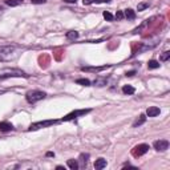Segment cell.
Here are the masks:
<instances>
[{
	"instance_id": "9",
	"label": "cell",
	"mask_w": 170,
	"mask_h": 170,
	"mask_svg": "<svg viewBox=\"0 0 170 170\" xmlns=\"http://www.w3.org/2000/svg\"><path fill=\"white\" fill-rule=\"evenodd\" d=\"M105 166H106V159H104V158L96 159V162H95V169L101 170V169H104Z\"/></svg>"
},
{
	"instance_id": "16",
	"label": "cell",
	"mask_w": 170,
	"mask_h": 170,
	"mask_svg": "<svg viewBox=\"0 0 170 170\" xmlns=\"http://www.w3.org/2000/svg\"><path fill=\"white\" fill-rule=\"evenodd\" d=\"M68 166L72 170H77L79 169V164H77V161H76V159H68Z\"/></svg>"
},
{
	"instance_id": "25",
	"label": "cell",
	"mask_w": 170,
	"mask_h": 170,
	"mask_svg": "<svg viewBox=\"0 0 170 170\" xmlns=\"http://www.w3.org/2000/svg\"><path fill=\"white\" fill-rule=\"evenodd\" d=\"M116 19H117V20H122V19H124V13H122L121 11H117V13H116Z\"/></svg>"
},
{
	"instance_id": "18",
	"label": "cell",
	"mask_w": 170,
	"mask_h": 170,
	"mask_svg": "<svg viewBox=\"0 0 170 170\" xmlns=\"http://www.w3.org/2000/svg\"><path fill=\"white\" fill-rule=\"evenodd\" d=\"M76 84L84 85V86H89V85H91V81H89L88 79H79V80H76Z\"/></svg>"
},
{
	"instance_id": "31",
	"label": "cell",
	"mask_w": 170,
	"mask_h": 170,
	"mask_svg": "<svg viewBox=\"0 0 170 170\" xmlns=\"http://www.w3.org/2000/svg\"><path fill=\"white\" fill-rule=\"evenodd\" d=\"M133 75H134V71H132V72H128V73H126V76H133Z\"/></svg>"
},
{
	"instance_id": "8",
	"label": "cell",
	"mask_w": 170,
	"mask_h": 170,
	"mask_svg": "<svg viewBox=\"0 0 170 170\" xmlns=\"http://www.w3.org/2000/svg\"><path fill=\"white\" fill-rule=\"evenodd\" d=\"M159 108H157V106H150V108L146 111V114H148V117H156V116L159 114Z\"/></svg>"
},
{
	"instance_id": "7",
	"label": "cell",
	"mask_w": 170,
	"mask_h": 170,
	"mask_svg": "<svg viewBox=\"0 0 170 170\" xmlns=\"http://www.w3.org/2000/svg\"><path fill=\"white\" fill-rule=\"evenodd\" d=\"M154 149L156 150H158V152H164L166 150V149L169 148V142L166 141V140H158V141H156L154 142Z\"/></svg>"
},
{
	"instance_id": "30",
	"label": "cell",
	"mask_w": 170,
	"mask_h": 170,
	"mask_svg": "<svg viewBox=\"0 0 170 170\" xmlns=\"http://www.w3.org/2000/svg\"><path fill=\"white\" fill-rule=\"evenodd\" d=\"M47 156H48V157H55V154H53V153H51V152L47 153Z\"/></svg>"
},
{
	"instance_id": "24",
	"label": "cell",
	"mask_w": 170,
	"mask_h": 170,
	"mask_svg": "<svg viewBox=\"0 0 170 170\" xmlns=\"http://www.w3.org/2000/svg\"><path fill=\"white\" fill-rule=\"evenodd\" d=\"M170 57V52H164V55L161 56V61H166V60H169Z\"/></svg>"
},
{
	"instance_id": "26",
	"label": "cell",
	"mask_w": 170,
	"mask_h": 170,
	"mask_svg": "<svg viewBox=\"0 0 170 170\" xmlns=\"http://www.w3.org/2000/svg\"><path fill=\"white\" fill-rule=\"evenodd\" d=\"M47 0H31L32 4H44Z\"/></svg>"
},
{
	"instance_id": "3",
	"label": "cell",
	"mask_w": 170,
	"mask_h": 170,
	"mask_svg": "<svg viewBox=\"0 0 170 170\" xmlns=\"http://www.w3.org/2000/svg\"><path fill=\"white\" fill-rule=\"evenodd\" d=\"M45 92H41V91H29L27 93V101L29 102V104H35V102L40 101V100L45 98Z\"/></svg>"
},
{
	"instance_id": "28",
	"label": "cell",
	"mask_w": 170,
	"mask_h": 170,
	"mask_svg": "<svg viewBox=\"0 0 170 170\" xmlns=\"http://www.w3.org/2000/svg\"><path fill=\"white\" fill-rule=\"evenodd\" d=\"M84 5H89V4H93V0H82Z\"/></svg>"
},
{
	"instance_id": "4",
	"label": "cell",
	"mask_w": 170,
	"mask_h": 170,
	"mask_svg": "<svg viewBox=\"0 0 170 170\" xmlns=\"http://www.w3.org/2000/svg\"><path fill=\"white\" fill-rule=\"evenodd\" d=\"M57 124L56 120H48V121H39V122H35L29 126L28 130H37V129H41V128H47V126H51V125H55Z\"/></svg>"
},
{
	"instance_id": "21",
	"label": "cell",
	"mask_w": 170,
	"mask_h": 170,
	"mask_svg": "<svg viewBox=\"0 0 170 170\" xmlns=\"http://www.w3.org/2000/svg\"><path fill=\"white\" fill-rule=\"evenodd\" d=\"M102 16H104V19H105V20H108V21H112V20L114 19V18H113L112 13H111V12H108V11H104Z\"/></svg>"
},
{
	"instance_id": "19",
	"label": "cell",
	"mask_w": 170,
	"mask_h": 170,
	"mask_svg": "<svg viewBox=\"0 0 170 170\" xmlns=\"http://www.w3.org/2000/svg\"><path fill=\"white\" fill-rule=\"evenodd\" d=\"M77 37H79V32H76V31H71L66 33V39H69V40H75Z\"/></svg>"
},
{
	"instance_id": "17",
	"label": "cell",
	"mask_w": 170,
	"mask_h": 170,
	"mask_svg": "<svg viewBox=\"0 0 170 170\" xmlns=\"http://www.w3.org/2000/svg\"><path fill=\"white\" fill-rule=\"evenodd\" d=\"M148 68L149 69H157V68H159V63L156 61V60H150V61L148 63Z\"/></svg>"
},
{
	"instance_id": "12",
	"label": "cell",
	"mask_w": 170,
	"mask_h": 170,
	"mask_svg": "<svg viewBox=\"0 0 170 170\" xmlns=\"http://www.w3.org/2000/svg\"><path fill=\"white\" fill-rule=\"evenodd\" d=\"M122 92H124L125 95H133V93L136 92V89L133 88L132 85H124L122 86Z\"/></svg>"
},
{
	"instance_id": "11",
	"label": "cell",
	"mask_w": 170,
	"mask_h": 170,
	"mask_svg": "<svg viewBox=\"0 0 170 170\" xmlns=\"http://www.w3.org/2000/svg\"><path fill=\"white\" fill-rule=\"evenodd\" d=\"M106 66H96V68H93V66H84V68H81L84 72H100V71H102V69H105Z\"/></svg>"
},
{
	"instance_id": "14",
	"label": "cell",
	"mask_w": 170,
	"mask_h": 170,
	"mask_svg": "<svg viewBox=\"0 0 170 170\" xmlns=\"http://www.w3.org/2000/svg\"><path fill=\"white\" fill-rule=\"evenodd\" d=\"M23 3V0H5V4L9 5V7H16V5H20Z\"/></svg>"
},
{
	"instance_id": "20",
	"label": "cell",
	"mask_w": 170,
	"mask_h": 170,
	"mask_svg": "<svg viewBox=\"0 0 170 170\" xmlns=\"http://www.w3.org/2000/svg\"><path fill=\"white\" fill-rule=\"evenodd\" d=\"M93 84L97 85V86H104V85L106 84V79H105V77H102V79H96Z\"/></svg>"
},
{
	"instance_id": "15",
	"label": "cell",
	"mask_w": 170,
	"mask_h": 170,
	"mask_svg": "<svg viewBox=\"0 0 170 170\" xmlns=\"http://www.w3.org/2000/svg\"><path fill=\"white\" fill-rule=\"evenodd\" d=\"M125 18L126 19H130V20H133L136 18V12L133 11V9H125Z\"/></svg>"
},
{
	"instance_id": "2",
	"label": "cell",
	"mask_w": 170,
	"mask_h": 170,
	"mask_svg": "<svg viewBox=\"0 0 170 170\" xmlns=\"http://www.w3.org/2000/svg\"><path fill=\"white\" fill-rule=\"evenodd\" d=\"M9 77H28V75H27L25 72L20 71V69H2L0 71V80H4V79H9Z\"/></svg>"
},
{
	"instance_id": "29",
	"label": "cell",
	"mask_w": 170,
	"mask_h": 170,
	"mask_svg": "<svg viewBox=\"0 0 170 170\" xmlns=\"http://www.w3.org/2000/svg\"><path fill=\"white\" fill-rule=\"evenodd\" d=\"M64 2L65 3H75V4H76V2H77V0H64Z\"/></svg>"
},
{
	"instance_id": "13",
	"label": "cell",
	"mask_w": 170,
	"mask_h": 170,
	"mask_svg": "<svg viewBox=\"0 0 170 170\" xmlns=\"http://www.w3.org/2000/svg\"><path fill=\"white\" fill-rule=\"evenodd\" d=\"M145 121H146V117H145L144 114H141V116H140V118H137V120H136V122H134V124H133V128H137V126L142 125Z\"/></svg>"
},
{
	"instance_id": "23",
	"label": "cell",
	"mask_w": 170,
	"mask_h": 170,
	"mask_svg": "<svg viewBox=\"0 0 170 170\" xmlns=\"http://www.w3.org/2000/svg\"><path fill=\"white\" fill-rule=\"evenodd\" d=\"M148 7H149V3H141V4H138L137 9H138V11H144V9L148 8Z\"/></svg>"
},
{
	"instance_id": "10",
	"label": "cell",
	"mask_w": 170,
	"mask_h": 170,
	"mask_svg": "<svg viewBox=\"0 0 170 170\" xmlns=\"http://www.w3.org/2000/svg\"><path fill=\"white\" fill-rule=\"evenodd\" d=\"M12 129H13V126L9 122H0V132H9Z\"/></svg>"
},
{
	"instance_id": "27",
	"label": "cell",
	"mask_w": 170,
	"mask_h": 170,
	"mask_svg": "<svg viewBox=\"0 0 170 170\" xmlns=\"http://www.w3.org/2000/svg\"><path fill=\"white\" fill-rule=\"evenodd\" d=\"M93 3L98 4V3H111V0H93Z\"/></svg>"
},
{
	"instance_id": "5",
	"label": "cell",
	"mask_w": 170,
	"mask_h": 170,
	"mask_svg": "<svg viewBox=\"0 0 170 170\" xmlns=\"http://www.w3.org/2000/svg\"><path fill=\"white\" fill-rule=\"evenodd\" d=\"M91 112V109H81V111H75L72 113H69V114H66L64 118H63V121H71V120H75L80 117V116H85L86 113Z\"/></svg>"
},
{
	"instance_id": "32",
	"label": "cell",
	"mask_w": 170,
	"mask_h": 170,
	"mask_svg": "<svg viewBox=\"0 0 170 170\" xmlns=\"http://www.w3.org/2000/svg\"><path fill=\"white\" fill-rule=\"evenodd\" d=\"M4 92H5V91H2V89H0V95H3Z\"/></svg>"
},
{
	"instance_id": "22",
	"label": "cell",
	"mask_w": 170,
	"mask_h": 170,
	"mask_svg": "<svg viewBox=\"0 0 170 170\" xmlns=\"http://www.w3.org/2000/svg\"><path fill=\"white\" fill-rule=\"evenodd\" d=\"M88 158H89V154H81V156H80V161H81L82 165H86Z\"/></svg>"
},
{
	"instance_id": "6",
	"label": "cell",
	"mask_w": 170,
	"mask_h": 170,
	"mask_svg": "<svg viewBox=\"0 0 170 170\" xmlns=\"http://www.w3.org/2000/svg\"><path fill=\"white\" fill-rule=\"evenodd\" d=\"M149 150V145H146V144H140L137 145L134 149L132 150V154L134 156V157H141V156H144L146 154Z\"/></svg>"
},
{
	"instance_id": "1",
	"label": "cell",
	"mask_w": 170,
	"mask_h": 170,
	"mask_svg": "<svg viewBox=\"0 0 170 170\" xmlns=\"http://www.w3.org/2000/svg\"><path fill=\"white\" fill-rule=\"evenodd\" d=\"M16 56V48L13 45H3L0 47V61H11Z\"/></svg>"
}]
</instances>
